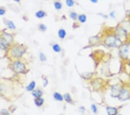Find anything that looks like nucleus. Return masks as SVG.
I'll return each mask as SVG.
<instances>
[{
	"mask_svg": "<svg viewBox=\"0 0 130 115\" xmlns=\"http://www.w3.org/2000/svg\"><path fill=\"white\" fill-rule=\"evenodd\" d=\"M27 48L23 44L13 43L7 49L6 55L11 61L21 59L27 52Z\"/></svg>",
	"mask_w": 130,
	"mask_h": 115,
	"instance_id": "obj_1",
	"label": "nucleus"
},
{
	"mask_svg": "<svg viewBox=\"0 0 130 115\" xmlns=\"http://www.w3.org/2000/svg\"><path fill=\"white\" fill-rule=\"evenodd\" d=\"M102 43L109 48L119 49L124 43L112 33L104 35L102 37Z\"/></svg>",
	"mask_w": 130,
	"mask_h": 115,
	"instance_id": "obj_2",
	"label": "nucleus"
},
{
	"mask_svg": "<svg viewBox=\"0 0 130 115\" xmlns=\"http://www.w3.org/2000/svg\"><path fill=\"white\" fill-rule=\"evenodd\" d=\"M10 69L16 74H24L28 71L27 65L21 59L11 61Z\"/></svg>",
	"mask_w": 130,
	"mask_h": 115,
	"instance_id": "obj_3",
	"label": "nucleus"
},
{
	"mask_svg": "<svg viewBox=\"0 0 130 115\" xmlns=\"http://www.w3.org/2000/svg\"><path fill=\"white\" fill-rule=\"evenodd\" d=\"M14 43L13 36L11 33L4 32L0 35V49L5 51Z\"/></svg>",
	"mask_w": 130,
	"mask_h": 115,
	"instance_id": "obj_4",
	"label": "nucleus"
},
{
	"mask_svg": "<svg viewBox=\"0 0 130 115\" xmlns=\"http://www.w3.org/2000/svg\"><path fill=\"white\" fill-rule=\"evenodd\" d=\"M113 33L120 39L123 43H128L129 41L130 33L123 25H118L114 29Z\"/></svg>",
	"mask_w": 130,
	"mask_h": 115,
	"instance_id": "obj_5",
	"label": "nucleus"
},
{
	"mask_svg": "<svg viewBox=\"0 0 130 115\" xmlns=\"http://www.w3.org/2000/svg\"><path fill=\"white\" fill-rule=\"evenodd\" d=\"M117 99L120 102H125L130 100V85L123 84Z\"/></svg>",
	"mask_w": 130,
	"mask_h": 115,
	"instance_id": "obj_6",
	"label": "nucleus"
},
{
	"mask_svg": "<svg viewBox=\"0 0 130 115\" xmlns=\"http://www.w3.org/2000/svg\"><path fill=\"white\" fill-rule=\"evenodd\" d=\"M130 49V46L128 43H124L121 46V47L119 48V54L120 57L123 60L126 61L128 60V55H129Z\"/></svg>",
	"mask_w": 130,
	"mask_h": 115,
	"instance_id": "obj_7",
	"label": "nucleus"
},
{
	"mask_svg": "<svg viewBox=\"0 0 130 115\" xmlns=\"http://www.w3.org/2000/svg\"><path fill=\"white\" fill-rule=\"evenodd\" d=\"M103 80L101 78H92L90 81V85L92 90H101L102 89L104 86Z\"/></svg>",
	"mask_w": 130,
	"mask_h": 115,
	"instance_id": "obj_8",
	"label": "nucleus"
},
{
	"mask_svg": "<svg viewBox=\"0 0 130 115\" xmlns=\"http://www.w3.org/2000/svg\"><path fill=\"white\" fill-rule=\"evenodd\" d=\"M123 84L117 83L114 84V85H112L110 88V95L111 97L113 98H117L118 97V94H119L120 91L121 89Z\"/></svg>",
	"mask_w": 130,
	"mask_h": 115,
	"instance_id": "obj_9",
	"label": "nucleus"
},
{
	"mask_svg": "<svg viewBox=\"0 0 130 115\" xmlns=\"http://www.w3.org/2000/svg\"><path fill=\"white\" fill-rule=\"evenodd\" d=\"M106 110L108 115H117L118 112L117 107L111 106H108L106 107Z\"/></svg>",
	"mask_w": 130,
	"mask_h": 115,
	"instance_id": "obj_10",
	"label": "nucleus"
},
{
	"mask_svg": "<svg viewBox=\"0 0 130 115\" xmlns=\"http://www.w3.org/2000/svg\"><path fill=\"white\" fill-rule=\"evenodd\" d=\"M102 43V37L98 36H95L89 38V43L92 45L97 44L99 43Z\"/></svg>",
	"mask_w": 130,
	"mask_h": 115,
	"instance_id": "obj_11",
	"label": "nucleus"
},
{
	"mask_svg": "<svg viewBox=\"0 0 130 115\" xmlns=\"http://www.w3.org/2000/svg\"><path fill=\"white\" fill-rule=\"evenodd\" d=\"M57 36L61 40H64V39L65 38L66 36H67V32L65 29L60 28L58 29L57 31Z\"/></svg>",
	"mask_w": 130,
	"mask_h": 115,
	"instance_id": "obj_12",
	"label": "nucleus"
},
{
	"mask_svg": "<svg viewBox=\"0 0 130 115\" xmlns=\"http://www.w3.org/2000/svg\"><path fill=\"white\" fill-rule=\"evenodd\" d=\"M43 94V91H42V90L39 89V88H37V89L35 88L34 91H32L31 92V95L33 97H34V98L42 97Z\"/></svg>",
	"mask_w": 130,
	"mask_h": 115,
	"instance_id": "obj_13",
	"label": "nucleus"
},
{
	"mask_svg": "<svg viewBox=\"0 0 130 115\" xmlns=\"http://www.w3.org/2000/svg\"><path fill=\"white\" fill-rule=\"evenodd\" d=\"M4 23L6 26H7V27L10 30H15L16 29V26L15 24L12 20H7V19H5L4 20Z\"/></svg>",
	"mask_w": 130,
	"mask_h": 115,
	"instance_id": "obj_14",
	"label": "nucleus"
},
{
	"mask_svg": "<svg viewBox=\"0 0 130 115\" xmlns=\"http://www.w3.org/2000/svg\"><path fill=\"white\" fill-rule=\"evenodd\" d=\"M36 85H37V84H36L35 81L34 80H32L31 81H30V83L26 86V90L27 91H28V92H31L32 91H34V90L35 89Z\"/></svg>",
	"mask_w": 130,
	"mask_h": 115,
	"instance_id": "obj_15",
	"label": "nucleus"
},
{
	"mask_svg": "<svg viewBox=\"0 0 130 115\" xmlns=\"http://www.w3.org/2000/svg\"><path fill=\"white\" fill-rule=\"evenodd\" d=\"M53 98L57 101L63 102L64 100V95H62V94L59 92H54L53 93Z\"/></svg>",
	"mask_w": 130,
	"mask_h": 115,
	"instance_id": "obj_16",
	"label": "nucleus"
},
{
	"mask_svg": "<svg viewBox=\"0 0 130 115\" xmlns=\"http://www.w3.org/2000/svg\"><path fill=\"white\" fill-rule=\"evenodd\" d=\"M35 16L38 19H43L47 16V14L43 10H39L35 14Z\"/></svg>",
	"mask_w": 130,
	"mask_h": 115,
	"instance_id": "obj_17",
	"label": "nucleus"
},
{
	"mask_svg": "<svg viewBox=\"0 0 130 115\" xmlns=\"http://www.w3.org/2000/svg\"><path fill=\"white\" fill-rule=\"evenodd\" d=\"M124 69L125 72L130 77V61L129 59L124 61Z\"/></svg>",
	"mask_w": 130,
	"mask_h": 115,
	"instance_id": "obj_18",
	"label": "nucleus"
},
{
	"mask_svg": "<svg viewBox=\"0 0 130 115\" xmlns=\"http://www.w3.org/2000/svg\"><path fill=\"white\" fill-rule=\"evenodd\" d=\"M34 102L35 105L37 107H40L43 105V104H44L45 100L42 97H40V98H34Z\"/></svg>",
	"mask_w": 130,
	"mask_h": 115,
	"instance_id": "obj_19",
	"label": "nucleus"
},
{
	"mask_svg": "<svg viewBox=\"0 0 130 115\" xmlns=\"http://www.w3.org/2000/svg\"><path fill=\"white\" fill-rule=\"evenodd\" d=\"M87 15L86 14H79V16H78V21L79 22V23H82V24L86 23L87 22Z\"/></svg>",
	"mask_w": 130,
	"mask_h": 115,
	"instance_id": "obj_20",
	"label": "nucleus"
},
{
	"mask_svg": "<svg viewBox=\"0 0 130 115\" xmlns=\"http://www.w3.org/2000/svg\"><path fill=\"white\" fill-rule=\"evenodd\" d=\"M63 95L64 101H65L66 102L68 103V104H72V103L73 102V99L72 98V96L68 92L65 93Z\"/></svg>",
	"mask_w": 130,
	"mask_h": 115,
	"instance_id": "obj_21",
	"label": "nucleus"
},
{
	"mask_svg": "<svg viewBox=\"0 0 130 115\" xmlns=\"http://www.w3.org/2000/svg\"><path fill=\"white\" fill-rule=\"evenodd\" d=\"M52 48L53 49V51L56 53H60V52H61V47L57 43H54L52 45Z\"/></svg>",
	"mask_w": 130,
	"mask_h": 115,
	"instance_id": "obj_22",
	"label": "nucleus"
},
{
	"mask_svg": "<svg viewBox=\"0 0 130 115\" xmlns=\"http://www.w3.org/2000/svg\"><path fill=\"white\" fill-rule=\"evenodd\" d=\"M54 8L56 9V10H57V11H60V10H61L62 8H63V4H62L60 1H55L54 2Z\"/></svg>",
	"mask_w": 130,
	"mask_h": 115,
	"instance_id": "obj_23",
	"label": "nucleus"
},
{
	"mask_svg": "<svg viewBox=\"0 0 130 115\" xmlns=\"http://www.w3.org/2000/svg\"><path fill=\"white\" fill-rule=\"evenodd\" d=\"M78 16H79V15H78L76 12L74 11H72L69 14V17H70L72 20H73V21H76V20H78Z\"/></svg>",
	"mask_w": 130,
	"mask_h": 115,
	"instance_id": "obj_24",
	"label": "nucleus"
},
{
	"mask_svg": "<svg viewBox=\"0 0 130 115\" xmlns=\"http://www.w3.org/2000/svg\"><path fill=\"white\" fill-rule=\"evenodd\" d=\"M38 30H39L40 31L45 32L46 30H47V27L44 23H40V24H38Z\"/></svg>",
	"mask_w": 130,
	"mask_h": 115,
	"instance_id": "obj_25",
	"label": "nucleus"
},
{
	"mask_svg": "<svg viewBox=\"0 0 130 115\" xmlns=\"http://www.w3.org/2000/svg\"><path fill=\"white\" fill-rule=\"evenodd\" d=\"M39 59L40 62H45L47 61V57H46V55L43 52H39Z\"/></svg>",
	"mask_w": 130,
	"mask_h": 115,
	"instance_id": "obj_26",
	"label": "nucleus"
},
{
	"mask_svg": "<svg viewBox=\"0 0 130 115\" xmlns=\"http://www.w3.org/2000/svg\"><path fill=\"white\" fill-rule=\"evenodd\" d=\"M66 5L69 8H72L75 5L74 0H65Z\"/></svg>",
	"mask_w": 130,
	"mask_h": 115,
	"instance_id": "obj_27",
	"label": "nucleus"
},
{
	"mask_svg": "<svg viewBox=\"0 0 130 115\" xmlns=\"http://www.w3.org/2000/svg\"><path fill=\"white\" fill-rule=\"evenodd\" d=\"M91 110L92 112L94 114H97L98 112V107L95 104H91Z\"/></svg>",
	"mask_w": 130,
	"mask_h": 115,
	"instance_id": "obj_28",
	"label": "nucleus"
},
{
	"mask_svg": "<svg viewBox=\"0 0 130 115\" xmlns=\"http://www.w3.org/2000/svg\"><path fill=\"white\" fill-rule=\"evenodd\" d=\"M42 78L43 80V87L45 88V87L47 86V85L49 84L48 79H47V78L46 77L44 76H43L42 77Z\"/></svg>",
	"mask_w": 130,
	"mask_h": 115,
	"instance_id": "obj_29",
	"label": "nucleus"
},
{
	"mask_svg": "<svg viewBox=\"0 0 130 115\" xmlns=\"http://www.w3.org/2000/svg\"><path fill=\"white\" fill-rule=\"evenodd\" d=\"M109 17H110L111 19H115L116 17V11H112L110 12L109 14Z\"/></svg>",
	"mask_w": 130,
	"mask_h": 115,
	"instance_id": "obj_30",
	"label": "nucleus"
},
{
	"mask_svg": "<svg viewBox=\"0 0 130 115\" xmlns=\"http://www.w3.org/2000/svg\"><path fill=\"white\" fill-rule=\"evenodd\" d=\"M0 115H9V112L8 110L6 109H3L1 110Z\"/></svg>",
	"mask_w": 130,
	"mask_h": 115,
	"instance_id": "obj_31",
	"label": "nucleus"
},
{
	"mask_svg": "<svg viewBox=\"0 0 130 115\" xmlns=\"http://www.w3.org/2000/svg\"><path fill=\"white\" fill-rule=\"evenodd\" d=\"M6 14V10L2 7L0 8V16H4Z\"/></svg>",
	"mask_w": 130,
	"mask_h": 115,
	"instance_id": "obj_32",
	"label": "nucleus"
},
{
	"mask_svg": "<svg viewBox=\"0 0 130 115\" xmlns=\"http://www.w3.org/2000/svg\"><path fill=\"white\" fill-rule=\"evenodd\" d=\"M79 110H80L82 112H84L85 110H86V109H85V107H83V106H82V107H79Z\"/></svg>",
	"mask_w": 130,
	"mask_h": 115,
	"instance_id": "obj_33",
	"label": "nucleus"
},
{
	"mask_svg": "<svg viewBox=\"0 0 130 115\" xmlns=\"http://www.w3.org/2000/svg\"><path fill=\"white\" fill-rule=\"evenodd\" d=\"M90 1L93 4H97L98 2V0H90Z\"/></svg>",
	"mask_w": 130,
	"mask_h": 115,
	"instance_id": "obj_34",
	"label": "nucleus"
},
{
	"mask_svg": "<svg viewBox=\"0 0 130 115\" xmlns=\"http://www.w3.org/2000/svg\"><path fill=\"white\" fill-rule=\"evenodd\" d=\"M14 1H15L16 2H17V3H19V2H20V1H21V0H13Z\"/></svg>",
	"mask_w": 130,
	"mask_h": 115,
	"instance_id": "obj_35",
	"label": "nucleus"
},
{
	"mask_svg": "<svg viewBox=\"0 0 130 115\" xmlns=\"http://www.w3.org/2000/svg\"><path fill=\"white\" fill-rule=\"evenodd\" d=\"M117 115H123L122 114H117Z\"/></svg>",
	"mask_w": 130,
	"mask_h": 115,
	"instance_id": "obj_36",
	"label": "nucleus"
},
{
	"mask_svg": "<svg viewBox=\"0 0 130 115\" xmlns=\"http://www.w3.org/2000/svg\"></svg>",
	"mask_w": 130,
	"mask_h": 115,
	"instance_id": "obj_37",
	"label": "nucleus"
}]
</instances>
